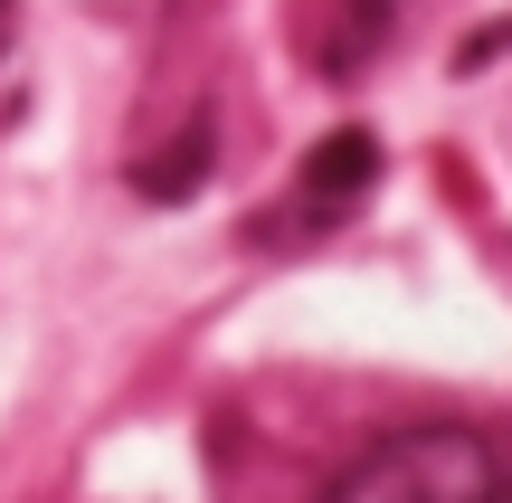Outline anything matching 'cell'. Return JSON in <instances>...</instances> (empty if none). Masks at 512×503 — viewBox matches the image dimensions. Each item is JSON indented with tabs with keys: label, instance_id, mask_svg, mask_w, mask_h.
Returning a JSON list of instances; mask_svg holds the SVG:
<instances>
[{
	"label": "cell",
	"instance_id": "2",
	"mask_svg": "<svg viewBox=\"0 0 512 503\" xmlns=\"http://www.w3.org/2000/svg\"><path fill=\"white\" fill-rule=\"evenodd\" d=\"M370 181H380V143L370 133H323V143L294 162V200H285V219L266 228V238H313V228H332V219H351V209L370 200Z\"/></svg>",
	"mask_w": 512,
	"mask_h": 503
},
{
	"label": "cell",
	"instance_id": "4",
	"mask_svg": "<svg viewBox=\"0 0 512 503\" xmlns=\"http://www.w3.org/2000/svg\"><path fill=\"white\" fill-rule=\"evenodd\" d=\"M209 152H219V133H209V114H200L171 152L133 162V190H152V200H190V190H200V171H209Z\"/></svg>",
	"mask_w": 512,
	"mask_h": 503
},
{
	"label": "cell",
	"instance_id": "5",
	"mask_svg": "<svg viewBox=\"0 0 512 503\" xmlns=\"http://www.w3.org/2000/svg\"><path fill=\"white\" fill-rule=\"evenodd\" d=\"M10 29H19V0H0V48H10Z\"/></svg>",
	"mask_w": 512,
	"mask_h": 503
},
{
	"label": "cell",
	"instance_id": "3",
	"mask_svg": "<svg viewBox=\"0 0 512 503\" xmlns=\"http://www.w3.org/2000/svg\"><path fill=\"white\" fill-rule=\"evenodd\" d=\"M294 29H304V57H313L323 76H351L370 48H380L389 0H304V10H294Z\"/></svg>",
	"mask_w": 512,
	"mask_h": 503
},
{
	"label": "cell",
	"instance_id": "1",
	"mask_svg": "<svg viewBox=\"0 0 512 503\" xmlns=\"http://www.w3.org/2000/svg\"><path fill=\"white\" fill-rule=\"evenodd\" d=\"M323 503H512V456L475 428H399L370 456H351Z\"/></svg>",
	"mask_w": 512,
	"mask_h": 503
}]
</instances>
